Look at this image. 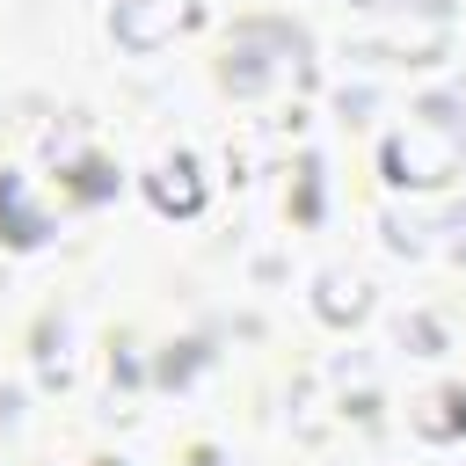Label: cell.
Instances as JSON below:
<instances>
[{
	"label": "cell",
	"instance_id": "6da1fadb",
	"mask_svg": "<svg viewBox=\"0 0 466 466\" xmlns=\"http://www.w3.org/2000/svg\"><path fill=\"white\" fill-rule=\"evenodd\" d=\"M459 153H466V124H451V109H422V124H408L386 146V167H393V182L430 189V182L459 175Z\"/></svg>",
	"mask_w": 466,
	"mask_h": 466
},
{
	"label": "cell",
	"instance_id": "7a4b0ae2",
	"mask_svg": "<svg viewBox=\"0 0 466 466\" xmlns=\"http://www.w3.org/2000/svg\"><path fill=\"white\" fill-rule=\"evenodd\" d=\"M182 29V0H131L124 15H116V36L131 44V51H153L160 36H175Z\"/></svg>",
	"mask_w": 466,
	"mask_h": 466
},
{
	"label": "cell",
	"instance_id": "3957f363",
	"mask_svg": "<svg viewBox=\"0 0 466 466\" xmlns=\"http://www.w3.org/2000/svg\"><path fill=\"white\" fill-rule=\"evenodd\" d=\"M153 204H160V211H197V204H204L197 167H189V160H160V167H153Z\"/></svg>",
	"mask_w": 466,
	"mask_h": 466
},
{
	"label": "cell",
	"instance_id": "277c9868",
	"mask_svg": "<svg viewBox=\"0 0 466 466\" xmlns=\"http://www.w3.org/2000/svg\"><path fill=\"white\" fill-rule=\"evenodd\" d=\"M320 313H328V320H357V313H364V277L328 269V277H320Z\"/></svg>",
	"mask_w": 466,
	"mask_h": 466
},
{
	"label": "cell",
	"instance_id": "5b68a950",
	"mask_svg": "<svg viewBox=\"0 0 466 466\" xmlns=\"http://www.w3.org/2000/svg\"><path fill=\"white\" fill-rule=\"evenodd\" d=\"M0 211H7V240H36L44 226L29 218V204H22V182H0Z\"/></svg>",
	"mask_w": 466,
	"mask_h": 466
}]
</instances>
